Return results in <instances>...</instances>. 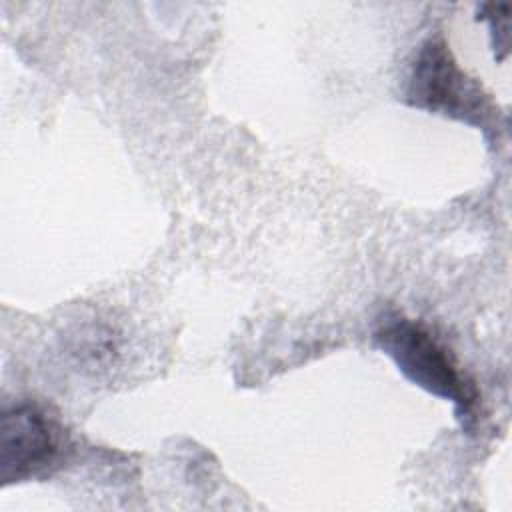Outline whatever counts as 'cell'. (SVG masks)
I'll list each match as a JSON object with an SVG mask.
<instances>
[{
    "mask_svg": "<svg viewBox=\"0 0 512 512\" xmlns=\"http://www.w3.org/2000/svg\"><path fill=\"white\" fill-rule=\"evenodd\" d=\"M374 342L410 382L450 400L462 428L474 426L478 392L460 372L450 350L426 326L402 316L388 318L374 332Z\"/></svg>",
    "mask_w": 512,
    "mask_h": 512,
    "instance_id": "1",
    "label": "cell"
},
{
    "mask_svg": "<svg viewBox=\"0 0 512 512\" xmlns=\"http://www.w3.org/2000/svg\"><path fill=\"white\" fill-rule=\"evenodd\" d=\"M408 104L444 114L480 130L494 132L492 106L482 88L468 78L442 40H428L414 60L408 90Z\"/></svg>",
    "mask_w": 512,
    "mask_h": 512,
    "instance_id": "2",
    "label": "cell"
},
{
    "mask_svg": "<svg viewBox=\"0 0 512 512\" xmlns=\"http://www.w3.org/2000/svg\"><path fill=\"white\" fill-rule=\"evenodd\" d=\"M68 450L62 424L36 402H16L0 416L2 486L52 474Z\"/></svg>",
    "mask_w": 512,
    "mask_h": 512,
    "instance_id": "3",
    "label": "cell"
},
{
    "mask_svg": "<svg viewBox=\"0 0 512 512\" xmlns=\"http://www.w3.org/2000/svg\"><path fill=\"white\" fill-rule=\"evenodd\" d=\"M484 20L490 22V32L494 36V50L502 48L504 54L508 50V4H484Z\"/></svg>",
    "mask_w": 512,
    "mask_h": 512,
    "instance_id": "4",
    "label": "cell"
}]
</instances>
